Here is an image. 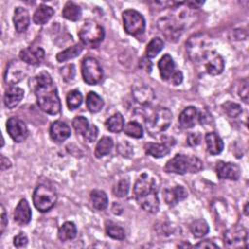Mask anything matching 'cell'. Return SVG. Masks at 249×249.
<instances>
[{
    "label": "cell",
    "instance_id": "obj_9",
    "mask_svg": "<svg viewBox=\"0 0 249 249\" xmlns=\"http://www.w3.org/2000/svg\"><path fill=\"white\" fill-rule=\"evenodd\" d=\"M82 76L88 85H96L103 78V71L99 62L93 57H86L81 66Z\"/></svg>",
    "mask_w": 249,
    "mask_h": 249
},
{
    "label": "cell",
    "instance_id": "obj_48",
    "mask_svg": "<svg viewBox=\"0 0 249 249\" xmlns=\"http://www.w3.org/2000/svg\"><path fill=\"white\" fill-rule=\"evenodd\" d=\"M201 141V134L198 132H192L187 137V142L190 146H196Z\"/></svg>",
    "mask_w": 249,
    "mask_h": 249
},
{
    "label": "cell",
    "instance_id": "obj_47",
    "mask_svg": "<svg viewBox=\"0 0 249 249\" xmlns=\"http://www.w3.org/2000/svg\"><path fill=\"white\" fill-rule=\"evenodd\" d=\"M27 236L24 232H19L14 237V245L16 247H23L27 244Z\"/></svg>",
    "mask_w": 249,
    "mask_h": 249
},
{
    "label": "cell",
    "instance_id": "obj_35",
    "mask_svg": "<svg viewBox=\"0 0 249 249\" xmlns=\"http://www.w3.org/2000/svg\"><path fill=\"white\" fill-rule=\"evenodd\" d=\"M191 232L196 237H202L209 231L208 224L203 219H198L194 221L190 226Z\"/></svg>",
    "mask_w": 249,
    "mask_h": 249
},
{
    "label": "cell",
    "instance_id": "obj_37",
    "mask_svg": "<svg viewBox=\"0 0 249 249\" xmlns=\"http://www.w3.org/2000/svg\"><path fill=\"white\" fill-rule=\"evenodd\" d=\"M163 41L159 38V37H156V38H153L149 44L147 45V48H146V56L148 58H153V57H156V55L163 49Z\"/></svg>",
    "mask_w": 249,
    "mask_h": 249
},
{
    "label": "cell",
    "instance_id": "obj_52",
    "mask_svg": "<svg viewBox=\"0 0 249 249\" xmlns=\"http://www.w3.org/2000/svg\"><path fill=\"white\" fill-rule=\"evenodd\" d=\"M140 67L143 68L146 72L150 73V72H151V69H152V63H151V61H150L149 59L143 58V59L141 60V62H140Z\"/></svg>",
    "mask_w": 249,
    "mask_h": 249
},
{
    "label": "cell",
    "instance_id": "obj_10",
    "mask_svg": "<svg viewBox=\"0 0 249 249\" xmlns=\"http://www.w3.org/2000/svg\"><path fill=\"white\" fill-rule=\"evenodd\" d=\"M158 25L162 34L169 41L177 40L185 27V24L178 18H176L174 16L164 17L160 18L158 22Z\"/></svg>",
    "mask_w": 249,
    "mask_h": 249
},
{
    "label": "cell",
    "instance_id": "obj_27",
    "mask_svg": "<svg viewBox=\"0 0 249 249\" xmlns=\"http://www.w3.org/2000/svg\"><path fill=\"white\" fill-rule=\"evenodd\" d=\"M146 154L154 157V158H162L169 154L170 147L165 145L164 143H154V142H148L144 146Z\"/></svg>",
    "mask_w": 249,
    "mask_h": 249
},
{
    "label": "cell",
    "instance_id": "obj_26",
    "mask_svg": "<svg viewBox=\"0 0 249 249\" xmlns=\"http://www.w3.org/2000/svg\"><path fill=\"white\" fill-rule=\"evenodd\" d=\"M207 151L211 155H218L224 149V143L221 137L215 132H208L205 135Z\"/></svg>",
    "mask_w": 249,
    "mask_h": 249
},
{
    "label": "cell",
    "instance_id": "obj_32",
    "mask_svg": "<svg viewBox=\"0 0 249 249\" xmlns=\"http://www.w3.org/2000/svg\"><path fill=\"white\" fill-rule=\"evenodd\" d=\"M83 45L81 44H76L70 48H67L66 50L58 53L56 54V59L59 62H64L66 60L72 59L74 57H77L78 55H80V53L83 52Z\"/></svg>",
    "mask_w": 249,
    "mask_h": 249
},
{
    "label": "cell",
    "instance_id": "obj_17",
    "mask_svg": "<svg viewBox=\"0 0 249 249\" xmlns=\"http://www.w3.org/2000/svg\"><path fill=\"white\" fill-rule=\"evenodd\" d=\"M70 134L71 130L66 123L62 121H55L51 124L50 135L53 141L61 143L65 141Z\"/></svg>",
    "mask_w": 249,
    "mask_h": 249
},
{
    "label": "cell",
    "instance_id": "obj_20",
    "mask_svg": "<svg viewBox=\"0 0 249 249\" xmlns=\"http://www.w3.org/2000/svg\"><path fill=\"white\" fill-rule=\"evenodd\" d=\"M198 110L197 108L194 107V106H188L186 107L179 115L178 117V121L180 125L183 128H191L193 127L196 121L198 120Z\"/></svg>",
    "mask_w": 249,
    "mask_h": 249
},
{
    "label": "cell",
    "instance_id": "obj_36",
    "mask_svg": "<svg viewBox=\"0 0 249 249\" xmlns=\"http://www.w3.org/2000/svg\"><path fill=\"white\" fill-rule=\"evenodd\" d=\"M105 230H106L107 235L110 236L111 238L123 240L125 237L124 230L121 226H119L113 222H107L106 226H105Z\"/></svg>",
    "mask_w": 249,
    "mask_h": 249
},
{
    "label": "cell",
    "instance_id": "obj_53",
    "mask_svg": "<svg viewBox=\"0 0 249 249\" xmlns=\"http://www.w3.org/2000/svg\"><path fill=\"white\" fill-rule=\"evenodd\" d=\"M10 167H11V162H10V160L2 155V156H1V169H2V170H6V169H8V168H10Z\"/></svg>",
    "mask_w": 249,
    "mask_h": 249
},
{
    "label": "cell",
    "instance_id": "obj_2",
    "mask_svg": "<svg viewBox=\"0 0 249 249\" xmlns=\"http://www.w3.org/2000/svg\"><path fill=\"white\" fill-rule=\"evenodd\" d=\"M133 193L137 203L149 213H157L160 209L158 187L153 178L142 173L136 180Z\"/></svg>",
    "mask_w": 249,
    "mask_h": 249
},
{
    "label": "cell",
    "instance_id": "obj_14",
    "mask_svg": "<svg viewBox=\"0 0 249 249\" xmlns=\"http://www.w3.org/2000/svg\"><path fill=\"white\" fill-rule=\"evenodd\" d=\"M20 59L30 65H39L45 57V51L41 47L30 46L20 51Z\"/></svg>",
    "mask_w": 249,
    "mask_h": 249
},
{
    "label": "cell",
    "instance_id": "obj_21",
    "mask_svg": "<svg viewBox=\"0 0 249 249\" xmlns=\"http://www.w3.org/2000/svg\"><path fill=\"white\" fill-rule=\"evenodd\" d=\"M14 24L15 28L18 33L26 31L30 23L29 13L23 7H17L14 12Z\"/></svg>",
    "mask_w": 249,
    "mask_h": 249
},
{
    "label": "cell",
    "instance_id": "obj_38",
    "mask_svg": "<svg viewBox=\"0 0 249 249\" xmlns=\"http://www.w3.org/2000/svg\"><path fill=\"white\" fill-rule=\"evenodd\" d=\"M124 131L126 135L133 138H140L143 136V127L137 122H129L124 126Z\"/></svg>",
    "mask_w": 249,
    "mask_h": 249
},
{
    "label": "cell",
    "instance_id": "obj_24",
    "mask_svg": "<svg viewBox=\"0 0 249 249\" xmlns=\"http://www.w3.org/2000/svg\"><path fill=\"white\" fill-rule=\"evenodd\" d=\"M24 91L22 89L18 87L9 88L4 94V104L7 108L16 107L23 98Z\"/></svg>",
    "mask_w": 249,
    "mask_h": 249
},
{
    "label": "cell",
    "instance_id": "obj_5",
    "mask_svg": "<svg viewBox=\"0 0 249 249\" xmlns=\"http://www.w3.org/2000/svg\"><path fill=\"white\" fill-rule=\"evenodd\" d=\"M79 38L84 46L96 48L104 39V28L95 21L89 20L85 22L78 32Z\"/></svg>",
    "mask_w": 249,
    "mask_h": 249
},
{
    "label": "cell",
    "instance_id": "obj_31",
    "mask_svg": "<svg viewBox=\"0 0 249 249\" xmlns=\"http://www.w3.org/2000/svg\"><path fill=\"white\" fill-rule=\"evenodd\" d=\"M106 128L113 133H118L124 129V120L121 113H115L105 122Z\"/></svg>",
    "mask_w": 249,
    "mask_h": 249
},
{
    "label": "cell",
    "instance_id": "obj_51",
    "mask_svg": "<svg viewBox=\"0 0 249 249\" xmlns=\"http://www.w3.org/2000/svg\"><path fill=\"white\" fill-rule=\"evenodd\" d=\"M196 248H218V245L210 240H202L195 245Z\"/></svg>",
    "mask_w": 249,
    "mask_h": 249
},
{
    "label": "cell",
    "instance_id": "obj_18",
    "mask_svg": "<svg viewBox=\"0 0 249 249\" xmlns=\"http://www.w3.org/2000/svg\"><path fill=\"white\" fill-rule=\"evenodd\" d=\"M31 208L26 199H20L14 211V220L18 225H26L31 220Z\"/></svg>",
    "mask_w": 249,
    "mask_h": 249
},
{
    "label": "cell",
    "instance_id": "obj_33",
    "mask_svg": "<svg viewBox=\"0 0 249 249\" xmlns=\"http://www.w3.org/2000/svg\"><path fill=\"white\" fill-rule=\"evenodd\" d=\"M113 139L109 136H103L96 144L94 155L96 158H102L103 156L109 154L113 148Z\"/></svg>",
    "mask_w": 249,
    "mask_h": 249
},
{
    "label": "cell",
    "instance_id": "obj_39",
    "mask_svg": "<svg viewBox=\"0 0 249 249\" xmlns=\"http://www.w3.org/2000/svg\"><path fill=\"white\" fill-rule=\"evenodd\" d=\"M83 101V95L78 89H73L68 92L66 97V103L70 110L78 108Z\"/></svg>",
    "mask_w": 249,
    "mask_h": 249
},
{
    "label": "cell",
    "instance_id": "obj_4",
    "mask_svg": "<svg viewBox=\"0 0 249 249\" xmlns=\"http://www.w3.org/2000/svg\"><path fill=\"white\" fill-rule=\"evenodd\" d=\"M211 40L205 34H195L186 43V50L189 57L194 62H202L211 50Z\"/></svg>",
    "mask_w": 249,
    "mask_h": 249
},
{
    "label": "cell",
    "instance_id": "obj_41",
    "mask_svg": "<svg viewBox=\"0 0 249 249\" xmlns=\"http://www.w3.org/2000/svg\"><path fill=\"white\" fill-rule=\"evenodd\" d=\"M72 124H73L75 131L80 135H84L89 126V121L83 116H78V117L74 118Z\"/></svg>",
    "mask_w": 249,
    "mask_h": 249
},
{
    "label": "cell",
    "instance_id": "obj_19",
    "mask_svg": "<svg viewBox=\"0 0 249 249\" xmlns=\"http://www.w3.org/2000/svg\"><path fill=\"white\" fill-rule=\"evenodd\" d=\"M188 196V192L183 186L167 188L163 191V198L168 205H175Z\"/></svg>",
    "mask_w": 249,
    "mask_h": 249
},
{
    "label": "cell",
    "instance_id": "obj_30",
    "mask_svg": "<svg viewBox=\"0 0 249 249\" xmlns=\"http://www.w3.org/2000/svg\"><path fill=\"white\" fill-rule=\"evenodd\" d=\"M77 235V228L73 222H65L58 230L57 236L60 241L64 242L75 238Z\"/></svg>",
    "mask_w": 249,
    "mask_h": 249
},
{
    "label": "cell",
    "instance_id": "obj_3",
    "mask_svg": "<svg viewBox=\"0 0 249 249\" xmlns=\"http://www.w3.org/2000/svg\"><path fill=\"white\" fill-rule=\"evenodd\" d=\"M202 168L203 164L199 159L182 154L175 155L164 166V170L167 173L175 174H185L187 172L196 173L200 171Z\"/></svg>",
    "mask_w": 249,
    "mask_h": 249
},
{
    "label": "cell",
    "instance_id": "obj_25",
    "mask_svg": "<svg viewBox=\"0 0 249 249\" xmlns=\"http://www.w3.org/2000/svg\"><path fill=\"white\" fill-rule=\"evenodd\" d=\"M53 14L54 11L52 7L47 6L45 4H41L33 14V21L38 25H43L52 18Z\"/></svg>",
    "mask_w": 249,
    "mask_h": 249
},
{
    "label": "cell",
    "instance_id": "obj_22",
    "mask_svg": "<svg viewBox=\"0 0 249 249\" xmlns=\"http://www.w3.org/2000/svg\"><path fill=\"white\" fill-rule=\"evenodd\" d=\"M158 67L160 70V77L163 81H167L169 82L170 78L173 76V74L176 72V68H175V63L172 59V57L166 53L164 54L159 61L158 63Z\"/></svg>",
    "mask_w": 249,
    "mask_h": 249
},
{
    "label": "cell",
    "instance_id": "obj_8",
    "mask_svg": "<svg viewBox=\"0 0 249 249\" xmlns=\"http://www.w3.org/2000/svg\"><path fill=\"white\" fill-rule=\"evenodd\" d=\"M172 121V113L168 108L160 107L158 108L153 117L147 121V128L151 132L159 133L168 128Z\"/></svg>",
    "mask_w": 249,
    "mask_h": 249
},
{
    "label": "cell",
    "instance_id": "obj_45",
    "mask_svg": "<svg viewBox=\"0 0 249 249\" xmlns=\"http://www.w3.org/2000/svg\"><path fill=\"white\" fill-rule=\"evenodd\" d=\"M117 149H118L119 153L123 157H129L133 153L131 145H129L127 142H121V143H119Z\"/></svg>",
    "mask_w": 249,
    "mask_h": 249
},
{
    "label": "cell",
    "instance_id": "obj_42",
    "mask_svg": "<svg viewBox=\"0 0 249 249\" xmlns=\"http://www.w3.org/2000/svg\"><path fill=\"white\" fill-rule=\"evenodd\" d=\"M129 191V180L127 178L121 179L114 188V195L118 197H124Z\"/></svg>",
    "mask_w": 249,
    "mask_h": 249
},
{
    "label": "cell",
    "instance_id": "obj_23",
    "mask_svg": "<svg viewBox=\"0 0 249 249\" xmlns=\"http://www.w3.org/2000/svg\"><path fill=\"white\" fill-rule=\"evenodd\" d=\"M23 76L24 73L22 72V67L18 63V61H12L7 66L4 80L7 84L14 85L18 83Z\"/></svg>",
    "mask_w": 249,
    "mask_h": 249
},
{
    "label": "cell",
    "instance_id": "obj_50",
    "mask_svg": "<svg viewBox=\"0 0 249 249\" xmlns=\"http://www.w3.org/2000/svg\"><path fill=\"white\" fill-rule=\"evenodd\" d=\"M8 225V218L3 205H1V234L4 232L6 227Z\"/></svg>",
    "mask_w": 249,
    "mask_h": 249
},
{
    "label": "cell",
    "instance_id": "obj_11",
    "mask_svg": "<svg viewBox=\"0 0 249 249\" xmlns=\"http://www.w3.org/2000/svg\"><path fill=\"white\" fill-rule=\"evenodd\" d=\"M6 128L11 138L17 143L24 141L28 135V129L25 123L16 117H12L7 121Z\"/></svg>",
    "mask_w": 249,
    "mask_h": 249
},
{
    "label": "cell",
    "instance_id": "obj_13",
    "mask_svg": "<svg viewBox=\"0 0 249 249\" xmlns=\"http://www.w3.org/2000/svg\"><path fill=\"white\" fill-rule=\"evenodd\" d=\"M132 96L137 103L141 105H149L154 101L156 94L154 89L148 85L139 84L133 86Z\"/></svg>",
    "mask_w": 249,
    "mask_h": 249
},
{
    "label": "cell",
    "instance_id": "obj_46",
    "mask_svg": "<svg viewBox=\"0 0 249 249\" xmlns=\"http://www.w3.org/2000/svg\"><path fill=\"white\" fill-rule=\"evenodd\" d=\"M248 81L247 79H244L243 81H241V85L239 87V89H238V93H239V96L240 98L245 102L247 103L248 102Z\"/></svg>",
    "mask_w": 249,
    "mask_h": 249
},
{
    "label": "cell",
    "instance_id": "obj_40",
    "mask_svg": "<svg viewBox=\"0 0 249 249\" xmlns=\"http://www.w3.org/2000/svg\"><path fill=\"white\" fill-rule=\"evenodd\" d=\"M222 108L224 109L225 113L231 117V118H236L238 117L241 112H242V108L239 104L232 102V101H227L222 105Z\"/></svg>",
    "mask_w": 249,
    "mask_h": 249
},
{
    "label": "cell",
    "instance_id": "obj_29",
    "mask_svg": "<svg viewBox=\"0 0 249 249\" xmlns=\"http://www.w3.org/2000/svg\"><path fill=\"white\" fill-rule=\"evenodd\" d=\"M90 200L92 206L98 210L102 211L108 206V197L105 192L101 190H93L90 192Z\"/></svg>",
    "mask_w": 249,
    "mask_h": 249
},
{
    "label": "cell",
    "instance_id": "obj_34",
    "mask_svg": "<svg viewBox=\"0 0 249 249\" xmlns=\"http://www.w3.org/2000/svg\"><path fill=\"white\" fill-rule=\"evenodd\" d=\"M86 104H87V107L89 110V112L96 113L101 110L104 102H103V99L96 92L89 91L87 95Z\"/></svg>",
    "mask_w": 249,
    "mask_h": 249
},
{
    "label": "cell",
    "instance_id": "obj_54",
    "mask_svg": "<svg viewBox=\"0 0 249 249\" xmlns=\"http://www.w3.org/2000/svg\"><path fill=\"white\" fill-rule=\"evenodd\" d=\"M247 207H248V203L245 204V207H244V213L247 215L248 214V210H247Z\"/></svg>",
    "mask_w": 249,
    "mask_h": 249
},
{
    "label": "cell",
    "instance_id": "obj_15",
    "mask_svg": "<svg viewBox=\"0 0 249 249\" xmlns=\"http://www.w3.org/2000/svg\"><path fill=\"white\" fill-rule=\"evenodd\" d=\"M202 62H204V67L206 72L214 76L221 74L225 67V62L223 57L219 53H215L214 51H211L207 54V56L203 59Z\"/></svg>",
    "mask_w": 249,
    "mask_h": 249
},
{
    "label": "cell",
    "instance_id": "obj_6",
    "mask_svg": "<svg viewBox=\"0 0 249 249\" xmlns=\"http://www.w3.org/2000/svg\"><path fill=\"white\" fill-rule=\"evenodd\" d=\"M57 196L54 190L52 188L40 184L38 185L33 193V203L34 206L40 212H47L52 209L56 203Z\"/></svg>",
    "mask_w": 249,
    "mask_h": 249
},
{
    "label": "cell",
    "instance_id": "obj_1",
    "mask_svg": "<svg viewBox=\"0 0 249 249\" xmlns=\"http://www.w3.org/2000/svg\"><path fill=\"white\" fill-rule=\"evenodd\" d=\"M33 90L37 104L42 111L50 115H56L60 112L61 103L56 87L48 72L43 71L34 77Z\"/></svg>",
    "mask_w": 249,
    "mask_h": 249
},
{
    "label": "cell",
    "instance_id": "obj_49",
    "mask_svg": "<svg viewBox=\"0 0 249 249\" xmlns=\"http://www.w3.org/2000/svg\"><path fill=\"white\" fill-rule=\"evenodd\" d=\"M182 81H183V74H182V72L179 71V70H176V72L170 78L169 83H171L174 86H178V85H180L182 83Z\"/></svg>",
    "mask_w": 249,
    "mask_h": 249
},
{
    "label": "cell",
    "instance_id": "obj_44",
    "mask_svg": "<svg viewBox=\"0 0 249 249\" xmlns=\"http://www.w3.org/2000/svg\"><path fill=\"white\" fill-rule=\"evenodd\" d=\"M97 135H98V128H97V126L95 124H91V125L89 126L88 130L86 131V133L83 136H84V138L88 142L91 143V142H93L96 139Z\"/></svg>",
    "mask_w": 249,
    "mask_h": 249
},
{
    "label": "cell",
    "instance_id": "obj_12",
    "mask_svg": "<svg viewBox=\"0 0 249 249\" xmlns=\"http://www.w3.org/2000/svg\"><path fill=\"white\" fill-rule=\"evenodd\" d=\"M225 242L229 246H242L243 243L246 245L248 239L247 231L241 226H233L232 228L229 229L224 234ZM247 246V245H246Z\"/></svg>",
    "mask_w": 249,
    "mask_h": 249
},
{
    "label": "cell",
    "instance_id": "obj_16",
    "mask_svg": "<svg viewBox=\"0 0 249 249\" xmlns=\"http://www.w3.org/2000/svg\"><path fill=\"white\" fill-rule=\"evenodd\" d=\"M217 176L220 179H229V180H237L240 177V168L238 165L232 162H224L219 161L216 166Z\"/></svg>",
    "mask_w": 249,
    "mask_h": 249
},
{
    "label": "cell",
    "instance_id": "obj_7",
    "mask_svg": "<svg viewBox=\"0 0 249 249\" xmlns=\"http://www.w3.org/2000/svg\"><path fill=\"white\" fill-rule=\"evenodd\" d=\"M124 31L132 36L140 35L145 30V19L143 16L135 10H125L123 13Z\"/></svg>",
    "mask_w": 249,
    "mask_h": 249
},
{
    "label": "cell",
    "instance_id": "obj_43",
    "mask_svg": "<svg viewBox=\"0 0 249 249\" xmlns=\"http://www.w3.org/2000/svg\"><path fill=\"white\" fill-rule=\"evenodd\" d=\"M75 73H76L75 66L73 64H67L60 69V74L62 75L64 81L66 82L72 81L75 77Z\"/></svg>",
    "mask_w": 249,
    "mask_h": 249
},
{
    "label": "cell",
    "instance_id": "obj_28",
    "mask_svg": "<svg viewBox=\"0 0 249 249\" xmlns=\"http://www.w3.org/2000/svg\"><path fill=\"white\" fill-rule=\"evenodd\" d=\"M82 16V9L74 2L68 1L65 3L62 10V17L71 21H77Z\"/></svg>",
    "mask_w": 249,
    "mask_h": 249
}]
</instances>
